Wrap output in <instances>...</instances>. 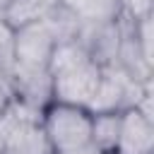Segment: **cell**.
Returning a JSON list of instances; mask_svg holds the SVG:
<instances>
[{
    "instance_id": "obj_9",
    "label": "cell",
    "mask_w": 154,
    "mask_h": 154,
    "mask_svg": "<svg viewBox=\"0 0 154 154\" xmlns=\"http://www.w3.org/2000/svg\"><path fill=\"white\" fill-rule=\"evenodd\" d=\"M60 7V0H0V19L12 29L34 24Z\"/></svg>"
},
{
    "instance_id": "obj_4",
    "label": "cell",
    "mask_w": 154,
    "mask_h": 154,
    "mask_svg": "<svg viewBox=\"0 0 154 154\" xmlns=\"http://www.w3.org/2000/svg\"><path fill=\"white\" fill-rule=\"evenodd\" d=\"M60 43L58 31L51 22V14L14 29V65L22 67H48L53 48Z\"/></svg>"
},
{
    "instance_id": "obj_5",
    "label": "cell",
    "mask_w": 154,
    "mask_h": 154,
    "mask_svg": "<svg viewBox=\"0 0 154 154\" xmlns=\"http://www.w3.org/2000/svg\"><path fill=\"white\" fill-rule=\"evenodd\" d=\"M79 46L89 53L91 60L99 65H111L116 63L118 55V43H120V26L116 22H79L77 36Z\"/></svg>"
},
{
    "instance_id": "obj_6",
    "label": "cell",
    "mask_w": 154,
    "mask_h": 154,
    "mask_svg": "<svg viewBox=\"0 0 154 154\" xmlns=\"http://www.w3.org/2000/svg\"><path fill=\"white\" fill-rule=\"evenodd\" d=\"M154 152V120L137 108L120 113V132L113 154H152Z\"/></svg>"
},
{
    "instance_id": "obj_1",
    "label": "cell",
    "mask_w": 154,
    "mask_h": 154,
    "mask_svg": "<svg viewBox=\"0 0 154 154\" xmlns=\"http://www.w3.org/2000/svg\"><path fill=\"white\" fill-rule=\"evenodd\" d=\"M48 75L53 87V101L87 108L99 77L101 65L89 58L77 38L60 41L48 58Z\"/></svg>"
},
{
    "instance_id": "obj_15",
    "label": "cell",
    "mask_w": 154,
    "mask_h": 154,
    "mask_svg": "<svg viewBox=\"0 0 154 154\" xmlns=\"http://www.w3.org/2000/svg\"><path fill=\"white\" fill-rule=\"evenodd\" d=\"M70 154H101V152L94 149L91 144H87V147H82V149H77V152H70Z\"/></svg>"
},
{
    "instance_id": "obj_8",
    "label": "cell",
    "mask_w": 154,
    "mask_h": 154,
    "mask_svg": "<svg viewBox=\"0 0 154 154\" xmlns=\"http://www.w3.org/2000/svg\"><path fill=\"white\" fill-rule=\"evenodd\" d=\"M0 154H53L41 128V118L22 120L0 147Z\"/></svg>"
},
{
    "instance_id": "obj_3",
    "label": "cell",
    "mask_w": 154,
    "mask_h": 154,
    "mask_svg": "<svg viewBox=\"0 0 154 154\" xmlns=\"http://www.w3.org/2000/svg\"><path fill=\"white\" fill-rule=\"evenodd\" d=\"M149 84H152V79L140 82L128 70H123L118 63L101 65V77L87 103V111L89 113H113V111L132 108Z\"/></svg>"
},
{
    "instance_id": "obj_10",
    "label": "cell",
    "mask_w": 154,
    "mask_h": 154,
    "mask_svg": "<svg viewBox=\"0 0 154 154\" xmlns=\"http://www.w3.org/2000/svg\"><path fill=\"white\" fill-rule=\"evenodd\" d=\"M79 22H116L120 17V0H60Z\"/></svg>"
},
{
    "instance_id": "obj_2",
    "label": "cell",
    "mask_w": 154,
    "mask_h": 154,
    "mask_svg": "<svg viewBox=\"0 0 154 154\" xmlns=\"http://www.w3.org/2000/svg\"><path fill=\"white\" fill-rule=\"evenodd\" d=\"M41 128L53 154H70L91 144V113L82 106L51 101L41 111Z\"/></svg>"
},
{
    "instance_id": "obj_13",
    "label": "cell",
    "mask_w": 154,
    "mask_h": 154,
    "mask_svg": "<svg viewBox=\"0 0 154 154\" xmlns=\"http://www.w3.org/2000/svg\"><path fill=\"white\" fill-rule=\"evenodd\" d=\"M120 14L137 22L152 14V0H120Z\"/></svg>"
},
{
    "instance_id": "obj_11",
    "label": "cell",
    "mask_w": 154,
    "mask_h": 154,
    "mask_svg": "<svg viewBox=\"0 0 154 154\" xmlns=\"http://www.w3.org/2000/svg\"><path fill=\"white\" fill-rule=\"evenodd\" d=\"M120 113L123 111L91 113V137H89V142L101 154L116 152V142H118V132H120Z\"/></svg>"
},
{
    "instance_id": "obj_12",
    "label": "cell",
    "mask_w": 154,
    "mask_h": 154,
    "mask_svg": "<svg viewBox=\"0 0 154 154\" xmlns=\"http://www.w3.org/2000/svg\"><path fill=\"white\" fill-rule=\"evenodd\" d=\"M14 65V29L0 19V70L10 72Z\"/></svg>"
},
{
    "instance_id": "obj_14",
    "label": "cell",
    "mask_w": 154,
    "mask_h": 154,
    "mask_svg": "<svg viewBox=\"0 0 154 154\" xmlns=\"http://www.w3.org/2000/svg\"><path fill=\"white\" fill-rule=\"evenodd\" d=\"M14 99H17V96H14V87H12L10 72L0 70V111H2L5 106H10Z\"/></svg>"
},
{
    "instance_id": "obj_7",
    "label": "cell",
    "mask_w": 154,
    "mask_h": 154,
    "mask_svg": "<svg viewBox=\"0 0 154 154\" xmlns=\"http://www.w3.org/2000/svg\"><path fill=\"white\" fill-rule=\"evenodd\" d=\"M10 79L14 87V96L24 101L31 108L43 111L53 101V87H51V75L48 67H22L12 65Z\"/></svg>"
}]
</instances>
